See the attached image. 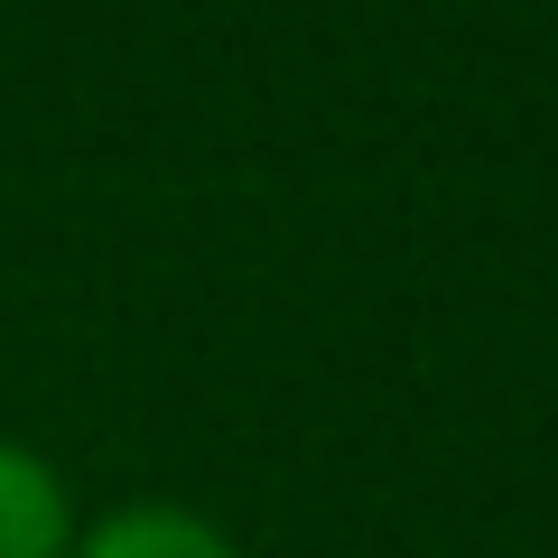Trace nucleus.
<instances>
[{"mask_svg":"<svg viewBox=\"0 0 558 558\" xmlns=\"http://www.w3.org/2000/svg\"><path fill=\"white\" fill-rule=\"evenodd\" d=\"M65 558H242L196 502H112V512L75 521Z\"/></svg>","mask_w":558,"mask_h":558,"instance_id":"obj_1","label":"nucleus"},{"mask_svg":"<svg viewBox=\"0 0 558 558\" xmlns=\"http://www.w3.org/2000/svg\"><path fill=\"white\" fill-rule=\"evenodd\" d=\"M75 549V494L38 447L0 438V558H65Z\"/></svg>","mask_w":558,"mask_h":558,"instance_id":"obj_2","label":"nucleus"}]
</instances>
